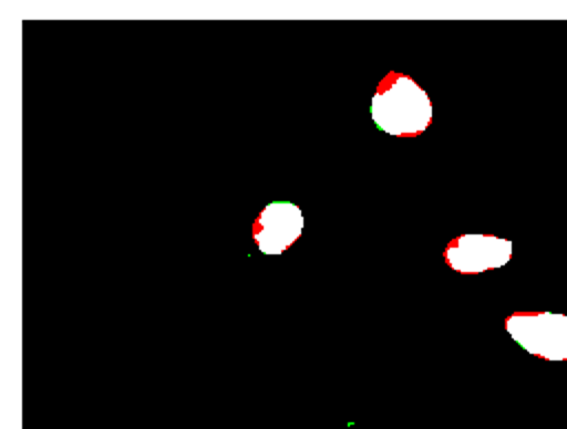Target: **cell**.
<instances>
[{"label": "cell", "mask_w": 567, "mask_h": 429, "mask_svg": "<svg viewBox=\"0 0 567 429\" xmlns=\"http://www.w3.org/2000/svg\"><path fill=\"white\" fill-rule=\"evenodd\" d=\"M370 115L388 135L416 137L432 124V102L410 75L392 71L377 86Z\"/></svg>", "instance_id": "1"}, {"label": "cell", "mask_w": 567, "mask_h": 429, "mask_svg": "<svg viewBox=\"0 0 567 429\" xmlns=\"http://www.w3.org/2000/svg\"><path fill=\"white\" fill-rule=\"evenodd\" d=\"M505 329L525 352L543 360H567V316L554 312H514Z\"/></svg>", "instance_id": "2"}, {"label": "cell", "mask_w": 567, "mask_h": 429, "mask_svg": "<svg viewBox=\"0 0 567 429\" xmlns=\"http://www.w3.org/2000/svg\"><path fill=\"white\" fill-rule=\"evenodd\" d=\"M512 241L494 234H461L445 245V263L461 274L503 268L512 259Z\"/></svg>", "instance_id": "3"}, {"label": "cell", "mask_w": 567, "mask_h": 429, "mask_svg": "<svg viewBox=\"0 0 567 429\" xmlns=\"http://www.w3.org/2000/svg\"><path fill=\"white\" fill-rule=\"evenodd\" d=\"M301 230V210L290 201H275L257 214L252 223V239L264 254H279L297 241Z\"/></svg>", "instance_id": "4"}]
</instances>
